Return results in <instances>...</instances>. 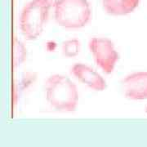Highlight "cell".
<instances>
[{"label": "cell", "instance_id": "10", "mask_svg": "<svg viewBox=\"0 0 147 147\" xmlns=\"http://www.w3.org/2000/svg\"><path fill=\"white\" fill-rule=\"evenodd\" d=\"M36 79V74L32 72H27L23 74L22 78L19 82L17 90L18 91H24L26 88H28Z\"/></svg>", "mask_w": 147, "mask_h": 147}, {"label": "cell", "instance_id": "6", "mask_svg": "<svg viewBox=\"0 0 147 147\" xmlns=\"http://www.w3.org/2000/svg\"><path fill=\"white\" fill-rule=\"evenodd\" d=\"M71 74L81 83L95 91L101 92L106 88V83L103 77L87 65L74 64L71 68Z\"/></svg>", "mask_w": 147, "mask_h": 147}, {"label": "cell", "instance_id": "1", "mask_svg": "<svg viewBox=\"0 0 147 147\" xmlns=\"http://www.w3.org/2000/svg\"><path fill=\"white\" fill-rule=\"evenodd\" d=\"M46 99L55 110L61 112H73L79 101L76 85L68 77L53 74L45 82Z\"/></svg>", "mask_w": 147, "mask_h": 147}, {"label": "cell", "instance_id": "8", "mask_svg": "<svg viewBox=\"0 0 147 147\" xmlns=\"http://www.w3.org/2000/svg\"><path fill=\"white\" fill-rule=\"evenodd\" d=\"M27 56L26 48L24 43L16 38L13 41V65L16 68L23 63Z\"/></svg>", "mask_w": 147, "mask_h": 147}, {"label": "cell", "instance_id": "9", "mask_svg": "<svg viewBox=\"0 0 147 147\" xmlns=\"http://www.w3.org/2000/svg\"><path fill=\"white\" fill-rule=\"evenodd\" d=\"M81 44L78 39H69L62 44V53L66 57H74L80 53Z\"/></svg>", "mask_w": 147, "mask_h": 147}, {"label": "cell", "instance_id": "4", "mask_svg": "<svg viewBox=\"0 0 147 147\" xmlns=\"http://www.w3.org/2000/svg\"><path fill=\"white\" fill-rule=\"evenodd\" d=\"M88 46L96 65L105 73H112L119 58L113 42L106 38H93Z\"/></svg>", "mask_w": 147, "mask_h": 147}, {"label": "cell", "instance_id": "2", "mask_svg": "<svg viewBox=\"0 0 147 147\" xmlns=\"http://www.w3.org/2000/svg\"><path fill=\"white\" fill-rule=\"evenodd\" d=\"M53 4V0H31L23 7L19 24L26 39L34 40L41 35Z\"/></svg>", "mask_w": 147, "mask_h": 147}, {"label": "cell", "instance_id": "3", "mask_svg": "<svg viewBox=\"0 0 147 147\" xmlns=\"http://www.w3.org/2000/svg\"><path fill=\"white\" fill-rule=\"evenodd\" d=\"M53 8L57 23L67 29L83 28L92 16L88 0H55Z\"/></svg>", "mask_w": 147, "mask_h": 147}, {"label": "cell", "instance_id": "11", "mask_svg": "<svg viewBox=\"0 0 147 147\" xmlns=\"http://www.w3.org/2000/svg\"><path fill=\"white\" fill-rule=\"evenodd\" d=\"M146 113H147V107H146Z\"/></svg>", "mask_w": 147, "mask_h": 147}, {"label": "cell", "instance_id": "5", "mask_svg": "<svg viewBox=\"0 0 147 147\" xmlns=\"http://www.w3.org/2000/svg\"><path fill=\"white\" fill-rule=\"evenodd\" d=\"M122 88L127 98L131 100L147 99V72L131 74L122 81Z\"/></svg>", "mask_w": 147, "mask_h": 147}, {"label": "cell", "instance_id": "7", "mask_svg": "<svg viewBox=\"0 0 147 147\" xmlns=\"http://www.w3.org/2000/svg\"><path fill=\"white\" fill-rule=\"evenodd\" d=\"M140 0H102L105 11L113 16H124L132 12L139 5Z\"/></svg>", "mask_w": 147, "mask_h": 147}]
</instances>
